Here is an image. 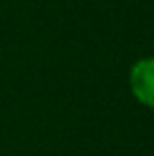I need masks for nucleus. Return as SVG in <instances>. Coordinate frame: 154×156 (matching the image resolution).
<instances>
[{
  "mask_svg": "<svg viewBox=\"0 0 154 156\" xmlns=\"http://www.w3.org/2000/svg\"><path fill=\"white\" fill-rule=\"evenodd\" d=\"M131 91L140 105L154 109V57H142L131 67Z\"/></svg>",
  "mask_w": 154,
  "mask_h": 156,
  "instance_id": "nucleus-1",
  "label": "nucleus"
}]
</instances>
